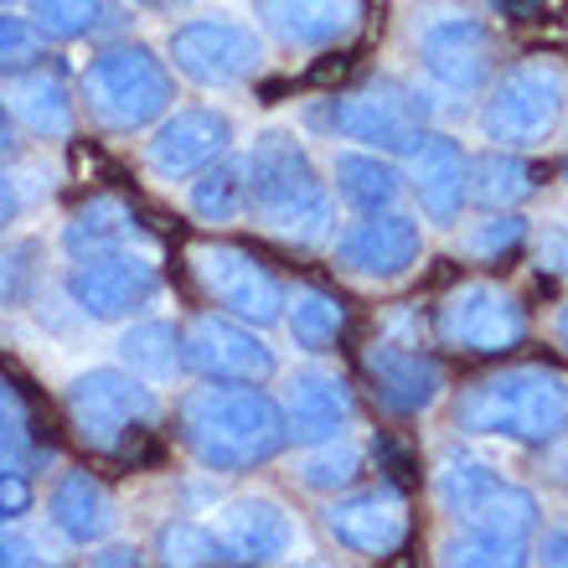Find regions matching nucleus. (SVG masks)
<instances>
[{
	"label": "nucleus",
	"instance_id": "nucleus-1",
	"mask_svg": "<svg viewBox=\"0 0 568 568\" xmlns=\"http://www.w3.org/2000/svg\"><path fill=\"white\" fill-rule=\"evenodd\" d=\"M243 176H248V217L270 239L315 248L336 233V192L295 130L284 124L258 130L254 145L243 150Z\"/></svg>",
	"mask_w": 568,
	"mask_h": 568
},
{
	"label": "nucleus",
	"instance_id": "nucleus-2",
	"mask_svg": "<svg viewBox=\"0 0 568 568\" xmlns=\"http://www.w3.org/2000/svg\"><path fill=\"white\" fill-rule=\"evenodd\" d=\"M176 434L207 476L258 470L290 445L280 398H270L264 383H202V388H186L176 404Z\"/></svg>",
	"mask_w": 568,
	"mask_h": 568
},
{
	"label": "nucleus",
	"instance_id": "nucleus-3",
	"mask_svg": "<svg viewBox=\"0 0 568 568\" xmlns=\"http://www.w3.org/2000/svg\"><path fill=\"white\" fill-rule=\"evenodd\" d=\"M455 429L511 445H558L568 434V377L558 367H507L455 398Z\"/></svg>",
	"mask_w": 568,
	"mask_h": 568
},
{
	"label": "nucleus",
	"instance_id": "nucleus-4",
	"mask_svg": "<svg viewBox=\"0 0 568 568\" xmlns=\"http://www.w3.org/2000/svg\"><path fill=\"white\" fill-rule=\"evenodd\" d=\"M176 99L171 62L145 42H104L78 73V104L104 135H140Z\"/></svg>",
	"mask_w": 568,
	"mask_h": 568
},
{
	"label": "nucleus",
	"instance_id": "nucleus-5",
	"mask_svg": "<svg viewBox=\"0 0 568 568\" xmlns=\"http://www.w3.org/2000/svg\"><path fill=\"white\" fill-rule=\"evenodd\" d=\"M62 408H68V424L83 445L99 449V455H120V460L124 455L135 460L140 445L155 439V424H161V398L130 367L78 373L62 393Z\"/></svg>",
	"mask_w": 568,
	"mask_h": 568
},
{
	"label": "nucleus",
	"instance_id": "nucleus-6",
	"mask_svg": "<svg viewBox=\"0 0 568 568\" xmlns=\"http://www.w3.org/2000/svg\"><path fill=\"white\" fill-rule=\"evenodd\" d=\"M434 501L445 517L476 532H501V538H538L542 501L527 486L507 480L496 465L465 455V449H445L434 460Z\"/></svg>",
	"mask_w": 568,
	"mask_h": 568
},
{
	"label": "nucleus",
	"instance_id": "nucleus-7",
	"mask_svg": "<svg viewBox=\"0 0 568 568\" xmlns=\"http://www.w3.org/2000/svg\"><path fill=\"white\" fill-rule=\"evenodd\" d=\"M568 114V73L548 58L511 62L507 73H496L480 99V135L501 150H538L558 135Z\"/></svg>",
	"mask_w": 568,
	"mask_h": 568
},
{
	"label": "nucleus",
	"instance_id": "nucleus-8",
	"mask_svg": "<svg viewBox=\"0 0 568 568\" xmlns=\"http://www.w3.org/2000/svg\"><path fill=\"white\" fill-rule=\"evenodd\" d=\"M315 124L326 135L352 140V145L377 150V155H408V150L429 135L434 104H429V93H419L404 78H373V83L331 99L315 114Z\"/></svg>",
	"mask_w": 568,
	"mask_h": 568
},
{
	"label": "nucleus",
	"instance_id": "nucleus-9",
	"mask_svg": "<svg viewBox=\"0 0 568 568\" xmlns=\"http://www.w3.org/2000/svg\"><path fill=\"white\" fill-rule=\"evenodd\" d=\"M165 58H171V73L196 83V89H243L264 68V31L233 11H202L171 27Z\"/></svg>",
	"mask_w": 568,
	"mask_h": 568
},
{
	"label": "nucleus",
	"instance_id": "nucleus-10",
	"mask_svg": "<svg viewBox=\"0 0 568 568\" xmlns=\"http://www.w3.org/2000/svg\"><path fill=\"white\" fill-rule=\"evenodd\" d=\"M414 58L439 93L470 99L496 78V31L480 11L445 6L414 27Z\"/></svg>",
	"mask_w": 568,
	"mask_h": 568
},
{
	"label": "nucleus",
	"instance_id": "nucleus-11",
	"mask_svg": "<svg viewBox=\"0 0 568 568\" xmlns=\"http://www.w3.org/2000/svg\"><path fill=\"white\" fill-rule=\"evenodd\" d=\"M62 290L89 321H135L165 295V274L145 254V243H130V248L73 258L62 274Z\"/></svg>",
	"mask_w": 568,
	"mask_h": 568
},
{
	"label": "nucleus",
	"instance_id": "nucleus-12",
	"mask_svg": "<svg viewBox=\"0 0 568 568\" xmlns=\"http://www.w3.org/2000/svg\"><path fill=\"white\" fill-rule=\"evenodd\" d=\"M186 264H192L202 295L217 305V311L239 315L248 326H274L284 321V280L264 264L258 254L239 248V243H223V239H202L186 248Z\"/></svg>",
	"mask_w": 568,
	"mask_h": 568
},
{
	"label": "nucleus",
	"instance_id": "nucleus-13",
	"mask_svg": "<svg viewBox=\"0 0 568 568\" xmlns=\"http://www.w3.org/2000/svg\"><path fill=\"white\" fill-rule=\"evenodd\" d=\"M434 336L455 352L501 357V352L527 342V311L507 284L465 280L434 305Z\"/></svg>",
	"mask_w": 568,
	"mask_h": 568
},
{
	"label": "nucleus",
	"instance_id": "nucleus-14",
	"mask_svg": "<svg viewBox=\"0 0 568 568\" xmlns=\"http://www.w3.org/2000/svg\"><path fill=\"white\" fill-rule=\"evenodd\" d=\"M181 367L202 383H270L280 373V357L258 336V326L227 311H202L181 326Z\"/></svg>",
	"mask_w": 568,
	"mask_h": 568
},
{
	"label": "nucleus",
	"instance_id": "nucleus-15",
	"mask_svg": "<svg viewBox=\"0 0 568 568\" xmlns=\"http://www.w3.org/2000/svg\"><path fill=\"white\" fill-rule=\"evenodd\" d=\"M331 258H336V270L352 274V280L393 284L424 258V227H419V217H408L404 207L357 212V223H346L342 233H331Z\"/></svg>",
	"mask_w": 568,
	"mask_h": 568
},
{
	"label": "nucleus",
	"instance_id": "nucleus-16",
	"mask_svg": "<svg viewBox=\"0 0 568 568\" xmlns=\"http://www.w3.org/2000/svg\"><path fill=\"white\" fill-rule=\"evenodd\" d=\"M233 150V120L212 104H186V109H165L161 120L150 124L145 140V171L165 186H186V181L212 165L217 155Z\"/></svg>",
	"mask_w": 568,
	"mask_h": 568
},
{
	"label": "nucleus",
	"instance_id": "nucleus-17",
	"mask_svg": "<svg viewBox=\"0 0 568 568\" xmlns=\"http://www.w3.org/2000/svg\"><path fill=\"white\" fill-rule=\"evenodd\" d=\"M321 523L346 554L393 558L408 542V501L393 486H346L326 501Z\"/></svg>",
	"mask_w": 568,
	"mask_h": 568
},
{
	"label": "nucleus",
	"instance_id": "nucleus-18",
	"mask_svg": "<svg viewBox=\"0 0 568 568\" xmlns=\"http://www.w3.org/2000/svg\"><path fill=\"white\" fill-rule=\"evenodd\" d=\"M207 527L223 542L227 564H284L300 548L295 511L274 496H233L212 511Z\"/></svg>",
	"mask_w": 568,
	"mask_h": 568
},
{
	"label": "nucleus",
	"instance_id": "nucleus-19",
	"mask_svg": "<svg viewBox=\"0 0 568 568\" xmlns=\"http://www.w3.org/2000/svg\"><path fill=\"white\" fill-rule=\"evenodd\" d=\"M280 414H284L290 445H321V439L352 434V424H357V393H352V383L342 373L311 362V367H295V373L284 377Z\"/></svg>",
	"mask_w": 568,
	"mask_h": 568
},
{
	"label": "nucleus",
	"instance_id": "nucleus-20",
	"mask_svg": "<svg viewBox=\"0 0 568 568\" xmlns=\"http://www.w3.org/2000/svg\"><path fill=\"white\" fill-rule=\"evenodd\" d=\"M404 181L434 227H455L465 217V207H470V155L460 150V140L429 130L419 145L408 150Z\"/></svg>",
	"mask_w": 568,
	"mask_h": 568
},
{
	"label": "nucleus",
	"instance_id": "nucleus-21",
	"mask_svg": "<svg viewBox=\"0 0 568 568\" xmlns=\"http://www.w3.org/2000/svg\"><path fill=\"white\" fill-rule=\"evenodd\" d=\"M362 367H367L377 404L388 414H424L445 393V367L429 352H419L414 342H388L383 336V342H373L362 352Z\"/></svg>",
	"mask_w": 568,
	"mask_h": 568
},
{
	"label": "nucleus",
	"instance_id": "nucleus-22",
	"mask_svg": "<svg viewBox=\"0 0 568 568\" xmlns=\"http://www.w3.org/2000/svg\"><path fill=\"white\" fill-rule=\"evenodd\" d=\"M6 109L11 120L37 140H68L78 124V93L68 83V68L58 58H37L31 68L11 73L6 83Z\"/></svg>",
	"mask_w": 568,
	"mask_h": 568
},
{
	"label": "nucleus",
	"instance_id": "nucleus-23",
	"mask_svg": "<svg viewBox=\"0 0 568 568\" xmlns=\"http://www.w3.org/2000/svg\"><path fill=\"white\" fill-rule=\"evenodd\" d=\"M258 27L290 52H326L362 21V0H254Z\"/></svg>",
	"mask_w": 568,
	"mask_h": 568
},
{
	"label": "nucleus",
	"instance_id": "nucleus-24",
	"mask_svg": "<svg viewBox=\"0 0 568 568\" xmlns=\"http://www.w3.org/2000/svg\"><path fill=\"white\" fill-rule=\"evenodd\" d=\"M47 523L58 527V538H68L73 548H93L104 542L120 523V507L99 476L89 470H62L52 496H47Z\"/></svg>",
	"mask_w": 568,
	"mask_h": 568
},
{
	"label": "nucleus",
	"instance_id": "nucleus-25",
	"mask_svg": "<svg viewBox=\"0 0 568 568\" xmlns=\"http://www.w3.org/2000/svg\"><path fill=\"white\" fill-rule=\"evenodd\" d=\"M331 192L352 212H388L404 202V171L377 150H336L331 155Z\"/></svg>",
	"mask_w": 568,
	"mask_h": 568
},
{
	"label": "nucleus",
	"instance_id": "nucleus-26",
	"mask_svg": "<svg viewBox=\"0 0 568 568\" xmlns=\"http://www.w3.org/2000/svg\"><path fill=\"white\" fill-rule=\"evenodd\" d=\"M130 243H145V227H140L135 207L124 196H89L62 223V254L68 258L104 254V248H130Z\"/></svg>",
	"mask_w": 568,
	"mask_h": 568
},
{
	"label": "nucleus",
	"instance_id": "nucleus-27",
	"mask_svg": "<svg viewBox=\"0 0 568 568\" xmlns=\"http://www.w3.org/2000/svg\"><path fill=\"white\" fill-rule=\"evenodd\" d=\"M186 207H192L196 223H239L248 217V176H243V155H217L212 165H202L192 181H186Z\"/></svg>",
	"mask_w": 568,
	"mask_h": 568
},
{
	"label": "nucleus",
	"instance_id": "nucleus-28",
	"mask_svg": "<svg viewBox=\"0 0 568 568\" xmlns=\"http://www.w3.org/2000/svg\"><path fill=\"white\" fill-rule=\"evenodd\" d=\"M120 367H130L135 377H145L150 388L171 383L181 367V326L161 321V315H145V321H130L120 336Z\"/></svg>",
	"mask_w": 568,
	"mask_h": 568
},
{
	"label": "nucleus",
	"instance_id": "nucleus-29",
	"mask_svg": "<svg viewBox=\"0 0 568 568\" xmlns=\"http://www.w3.org/2000/svg\"><path fill=\"white\" fill-rule=\"evenodd\" d=\"M284 326H290V342H295L300 352L321 357V352H331L336 336L346 331V305L331 295V290L300 284L295 295L284 300Z\"/></svg>",
	"mask_w": 568,
	"mask_h": 568
},
{
	"label": "nucleus",
	"instance_id": "nucleus-30",
	"mask_svg": "<svg viewBox=\"0 0 568 568\" xmlns=\"http://www.w3.org/2000/svg\"><path fill=\"white\" fill-rule=\"evenodd\" d=\"M532 192H538L532 165L517 150L491 145L470 155V202H480V207H523Z\"/></svg>",
	"mask_w": 568,
	"mask_h": 568
},
{
	"label": "nucleus",
	"instance_id": "nucleus-31",
	"mask_svg": "<svg viewBox=\"0 0 568 568\" xmlns=\"http://www.w3.org/2000/svg\"><path fill=\"white\" fill-rule=\"evenodd\" d=\"M362 470H367V449H362L352 434L305 445V455L295 460V480L305 491H321V496H336V491H346V486H357Z\"/></svg>",
	"mask_w": 568,
	"mask_h": 568
},
{
	"label": "nucleus",
	"instance_id": "nucleus-32",
	"mask_svg": "<svg viewBox=\"0 0 568 568\" xmlns=\"http://www.w3.org/2000/svg\"><path fill=\"white\" fill-rule=\"evenodd\" d=\"M27 16L47 42H83L114 21V6L109 0H27Z\"/></svg>",
	"mask_w": 568,
	"mask_h": 568
},
{
	"label": "nucleus",
	"instance_id": "nucleus-33",
	"mask_svg": "<svg viewBox=\"0 0 568 568\" xmlns=\"http://www.w3.org/2000/svg\"><path fill=\"white\" fill-rule=\"evenodd\" d=\"M42 239H0V311H27L42 290Z\"/></svg>",
	"mask_w": 568,
	"mask_h": 568
},
{
	"label": "nucleus",
	"instance_id": "nucleus-34",
	"mask_svg": "<svg viewBox=\"0 0 568 568\" xmlns=\"http://www.w3.org/2000/svg\"><path fill=\"white\" fill-rule=\"evenodd\" d=\"M532 558L527 538H501V532H476L465 527L455 538L439 542V564H465V568H523Z\"/></svg>",
	"mask_w": 568,
	"mask_h": 568
},
{
	"label": "nucleus",
	"instance_id": "nucleus-35",
	"mask_svg": "<svg viewBox=\"0 0 568 568\" xmlns=\"http://www.w3.org/2000/svg\"><path fill=\"white\" fill-rule=\"evenodd\" d=\"M155 554H161V564H186V568L227 564L223 542L212 538V527L196 523V517H176V523H165L161 532H155Z\"/></svg>",
	"mask_w": 568,
	"mask_h": 568
},
{
	"label": "nucleus",
	"instance_id": "nucleus-36",
	"mask_svg": "<svg viewBox=\"0 0 568 568\" xmlns=\"http://www.w3.org/2000/svg\"><path fill=\"white\" fill-rule=\"evenodd\" d=\"M517 243H527V217H517L511 207H491L480 223H470L460 239H455V248L470 258H501V254H511Z\"/></svg>",
	"mask_w": 568,
	"mask_h": 568
},
{
	"label": "nucleus",
	"instance_id": "nucleus-37",
	"mask_svg": "<svg viewBox=\"0 0 568 568\" xmlns=\"http://www.w3.org/2000/svg\"><path fill=\"white\" fill-rule=\"evenodd\" d=\"M31 455H37L31 408H27V398L16 393L11 377H0V470H21Z\"/></svg>",
	"mask_w": 568,
	"mask_h": 568
},
{
	"label": "nucleus",
	"instance_id": "nucleus-38",
	"mask_svg": "<svg viewBox=\"0 0 568 568\" xmlns=\"http://www.w3.org/2000/svg\"><path fill=\"white\" fill-rule=\"evenodd\" d=\"M37 58H47V37L31 27V16H6L0 11V78L21 73Z\"/></svg>",
	"mask_w": 568,
	"mask_h": 568
},
{
	"label": "nucleus",
	"instance_id": "nucleus-39",
	"mask_svg": "<svg viewBox=\"0 0 568 568\" xmlns=\"http://www.w3.org/2000/svg\"><path fill=\"white\" fill-rule=\"evenodd\" d=\"M31 507H37V486L27 470H0V527L21 523Z\"/></svg>",
	"mask_w": 568,
	"mask_h": 568
},
{
	"label": "nucleus",
	"instance_id": "nucleus-40",
	"mask_svg": "<svg viewBox=\"0 0 568 568\" xmlns=\"http://www.w3.org/2000/svg\"><path fill=\"white\" fill-rule=\"evenodd\" d=\"M532 264H538L542 274L568 280V223H548L538 239H532Z\"/></svg>",
	"mask_w": 568,
	"mask_h": 568
},
{
	"label": "nucleus",
	"instance_id": "nucleus-41",
	"mask_svg": "<svg viewBox=\"0 0 568 568\" xmlns=\"http://www.w3.org/2000/svg\"><path fill=\"white\" fill-rule=\"evenodd\" d=\"M0 564H6V568H16V564H47V554H42V542L31 538V532H16V523H11V527H0Z\"/></svg>",
	"mask_w": 568,
	"mask_h": 568
},
{
	"label": "nucleus",
	"instance_id": "nucleus-42",
	"mask_svg": "<svg viewBox=\"0 0 568 568\" xmlns=\"http://www.w3.org/2000/svg\"><path fill=\"white\" fill-rule=\"evenodd\" d=\"M93 548H99V542H93ZM89 564H109V568H135L140 564V548L135 542H104V548H99V554H89Z\"/></svg>",
	"mask_w": 568,
	"mask_h": 568
},
{
	"label": "nucleus",
	"instance_id": "nucleus-43",
	"mask_svg": "<svg viewBox=\"0 0 568 568\" xmlns=\"http://www.w3.org/2000/svg\"><path fill=\"white\" fill-rule=\"evenodd\" d=\"M532 558H542V564H558L568 568V527H558V532H548L542 542H532Z\"/></svg>",
	"mask_w": 568,
	"mask_h": 568
},
{
	"label": "nucleus",
	"instance_id": "nucleus-44",
	"mask_svg": "<svg viewBox=\"0 0 568 568\" xmlns=\"http://www.w3.org/2000/svg\"><path fill=\"white\" fill-rule=\"evenodd\" d=\"M21 217V192H16V181L11 176H0V233Z\"/></svg>",
	"mask_w": 568,
	"mask_h": 568
},
{
	"label": "nucleus",
	"instance_id": "nucleus-45",
	"mask_svg": "<svg viewBox=\"0 0 568 568\" xmlns=\"http://www.w3.org/2000/svg\"><path fill=\"white\" fill-rule=\"evenodd\" d=\"M16 145H21L16 140V120H11V109H6V99H0V161H11Z\"/></svg>",
	"mask_w": 568,
	"mask_h": 568
},
{
	"label": "nucleus",
	"instance_id": "nucleus-46",
	"mask_svg": "<svg viewBox=\"0 0 568 568\" xmlns=\"http://www.w3.org/2000/svg\"><path fill=\"white\" fill-rule=\"evenodd\" d=\"M558 346H564V352H568V300H564V311H558Z\"/></svg>",
	"mask_w": 568,
	"mask_h": 568
},
{
	"label": "nucleus",
	"instance_id": "nucleus-47",
	"mask_svg": "<svg viewBox=\"0 0 568 568\" xmlns=\"http://www.w3.org/2000/svg\"><path fill=\"white\" fill-rule=\"evenodd\" d=\"M140 6H150V11H171V6H181V0H140Z\"/></svg>",
	"mask_w": 568,
	"mask_h": 568
},
{
	"label": "nucleus",
	"instance_id": "nucleus-48",
	"mask_svg": "<svg viewBox=\"0 0 568 568\" xmlns=\"http://www.w3.org/2000/svg\"><path fill=\"white\" fill-rule=\"evenodd\" d=\"M491 6H496V11H507V16H511V11H523V0H491Z\"/></svg>",
	"mask_w": 568,
	"mask_h": 568
},
{
	"label": "nucleus",
	"instance_id": "nucleus-49",
	"mask_svg": "<svg viewBox=\"0 0 568 568\" xmlns=\"http://www.w3.org/2000/svg\"><path fill=\"white\" fill-rule=\"evenodd\" d=\"M564 181H568V155H564Z\"/></svg>",
	"mask_w": 568,
	"mask_h": 568
},
{
	"label": "nucleus",
	"instance_id": "nucleus-50",
	"mask_svg": "<svg viewBox=\"0 0 568 568\" xmlns=\"http://www.w3.org/2000/svg\"><path fill=\"white\" fill-rule=\"evenodd\" d=\"M564 486H568V470H564Z\"/></svg>",
	"mask_w": 568,
	"mask_h": 568
},
{
	"label": "nucleus",
	"instance_id": "nucleus-51",
	"mask_svg": "<svg viewBox=\"0 0 568 568\" xmlns=\"http://www.w3.org/2000/svg\"><path fill=\"white\" fill-rule=\"evenodd\" d=\"M0 6H11V0H0Z\"/></svg>",
	"mask_w": 568,
	"mask_h": 568
}]
</instances>
